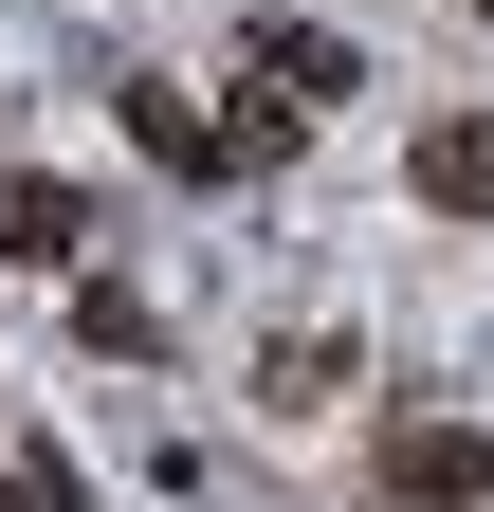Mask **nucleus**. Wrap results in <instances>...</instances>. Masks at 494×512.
I'll return each mask as SVG.
<instances>
[{"label":"nucleus","mask_w":494,"mask_h":512,"mask_svg":"<svg viewBox=\"0 0 494 512\" xmlns=\"http://www.w3.org/2000/svg\"><path fill=\"white\" fill-rule=\"evenodd\" d=\"M0 512H74V476H55V458H0Z\"/></svg>","instance_id":"1a4fd4ad"},{"label":"nucleus","mask_w":494,"mask_h":512,"mask_svg":"<svg viewBox=\"0 0 494 512\" xmlns=\"http://www.w3.org/2000/svg\"><path fill=\"white\" fill-rule=\"evenodd\" d=\"M74 256H92V202H74L55 165L0 147V275H74Z\"/></svg>","instance_id":"f03ea898"},{"label":"nucleus","mask_w":494,"mask_h":512,"mask_svg":"<svg viewBox=\"0 0 494 512\" xmlns=\"http://www.w3.org/2000/svg\"><path fill=\"white\" fill-rule=\"evenodd\" d=\"M476 494H494V439L440 421V403H403L385 421V512H476Z\"/></svg>","instance_id":"f257e3e1"},{"label":"nucleus","mask_w":494,"mask_h":512,"mask_svg":"<svg viewBox=\"0 0 494 512\" xmlns=\"http://www.w3.org/2000/svg\"><path fill=\"white\" fill-rule=\"evenodd\" d=\"M403 183H421V220H494V110H440L403 147Z\"/></svg>","instance_id":"7ed1b4c3"},{"label":"nucleus","mask_w":494,"mask_h":512,"mask_svg":"<svg viewBox=\"0 0 494 512\" xmlns=\"http://www.w3.org/2000/svg\"><path fill=\"white\" fill-rule=\"evenodd\" d=\"M476 19H494V0H476Z\"/></svg>","instance_id":"9d476101"},{"label":"nucleus","mask_w":494,"mask_h":512,"mask_svg":"<svg viewBox=\"0 0 494 512\" xmlns=\"http://www.w3.org/2000/svg\"><path fill=\"white\" fill-rule=\"evenodd\" d=\"M129 147H147L165 183H238V147H220V110H183L165 74H129Z\"/></svg>","instance_id":"39448f33"},{"label":"nucleus","mask_w":494,"mask_h":512,"mask_svg":"<svg viewBox=\"0 0 494 512\" xmlns=\"http://www.w3.org/2000/svg\"><path fill=\"white\" fill-rule=\"evenodd\" d=\"M348 384H366V348H348V330H275V348H257V403H275V421H330Z\"/></svg>","instance_id":"20e7f679"},{"label":"nucleus","mask_w":494,"mask_h":512,"mask_svg":"<svg viewBox=\"0 0 494 512\" xmlns=\"http://www.w3.org/2000/svg\"><path fill=\"white\" fill-rule=\"evenodd\" d=\"M238 74H275V92H312V110H330L366 55H348V37H312V19H238Z\"/></svg>","instance_id":"423d86ee"},{"label":"nucleus","mask_w":494,"mask_h":512,"mask_svg":"<svg viewBox=\"0 0 494 512\" xmlns=\"http://www.w3.org/2000/svg\"><path fill=\"white\" fill-rule=\"evenodd\" d=\"M74 330H92V366H147V348H165V311H147L129 275H92V293H74Z\"/></svg>","instance_id":"6e6552de"},{"label":"nucleus","mask_w":494,"mask_h":512,"mask_svg":"<svg viewBox=\"0 0 494 512\" xmlns=\"http://www.w3.org/2000/svg\"><path fill=\"white\" fill-rule=\"evenodd\" d=\"M476 512H494V494H476Z\"/></svg>","instance_id":"9b49d317"},{"label":"nucleus","mask_w":494,"mask_h":512,"mask_svg":"<svg viewBox=\"0 0 494 512\" xmlns=\"http://www.w3.org/2000/svg\"><path fill=\"white\" fill-rule=\"evenodd\" d=\"M312 128H330L312 92H275V74H257V92L220 110V147H238V183H257V165H293V147H312Z\"/></svg>","instance_id":"0eeeda50"}]
</instances>
